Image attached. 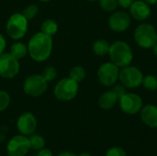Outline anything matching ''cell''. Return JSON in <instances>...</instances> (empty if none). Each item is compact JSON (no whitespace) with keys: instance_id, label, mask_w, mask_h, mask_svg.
Here are the masks:
<instances>
[{"instance_id":"44dd1931","label":"cell","mask_w":157,"mask_h":156,"mask_svg":"<svg viewBox=\"0 0 157 156\" xmlns=\"http://www.w3.org/2000/svg\"><path fill=\"white\" fill-rule=\"evenodd\" d=\"M69 77L72 78L73 80L76 81L77 83L83 81L86 77V70L82 66H75L71 69Z\"/></svg>"},{"instance_id":"cb8c5ba5","label":"cell","mask_w":157,"mask_h":156,"mask_svg":"<svg viewBox=\"0 0 157 156\" xmlns=\"http://www.w3.org/2000/svg\"><path fill=\"white\" fill-rule=\"evenodd\" d=\"M39 12V9H38V6H35V5H29L28 6H26L23 11H22V14L23 16L28 19V20H30L32 18L35 17V16L38 14Z\"/></svg>"},{"instance_id":"d4e9b609","label":"cell","mask_w":157,"mask_h":156,"mask_svg":"<svg viewBox=\"0 0 157 156\" xmlns=\"http://www.w3.org/2000/svg\"><path fill=\"white\" fill-rule=\"evenodd\" d=\"M10 104V96L7 92L0 90V112L6 110Z\"/></svg>"},{"instance_id":"836d02e7","label":"cell","mask_w":157,"mask_h":156,"mask_svg":"<svg viewBox=\"0 0 157 156\" xmlns=\"http://www.w3.org/2000/svg\"><path fill=\"white\" fill-rule=\"evenodd\" d=\"M152 48H153V51H154V54H155V56L157 57V41H156V43H155V45H154V46H153Z\"/></svg>"},{"instance_id":"f1b7e54d","label":"cell","mask_w":157,"mask_h":156,"mask_svg":"<svg viewBox=\"0 0 157 156\" xmlns=\"http://www.w3.org/2000/svg\"><path fill=\"white\" fill-rule=\"evenodd\" d=\"M134 0H118V5L122 8H130Z\"/></svg>"},{"instance_id":"d6986e66","label":"cell","mask_w":157,"mask_h":156,"mask_svg":"<svg viewBox=\"0 0 157 156\" xmlns=\"http://www.w3.org/2000/svg\"><path fill=\"white\" fill-rule=\"evenodd\" d=\"M40 30L42 33L52 37L54 34H56V32L58 30V25L55 21H53L52 19H47L42 22V24L40 26Z\"/></svg>"},{"instance_id":"9a60e30c","label":"cell","mask_w":157,"mask_h":156,"mask_svg":"<svg viewBox=\"0 0 157 156\" xmlns=\"http://www.w3.org/2000/svg\"><path fill=\"white\" fill-rule=\"evenodd\" d=\"M141 120L148 127L157 128V107L153 104L145 105L141 109Z\"/></svg>"},{"instance_id":"9c48e42d","label":"cell","mask_w":157,"mask_h":156,"mask_svg":"<svg viewBox=\"0 0 157 156\" xmlns=\"http://www.w3.org/2000/svg\"><path fill=\"white\" fill-rule=\"evenodd\" d=\"M120 67L112 62L105 63L100 65L98 70V78L101 85L109 87L116 84L119 79Z\"/></svg>"},{"instance_id":"1f68e13d","label":"cell","mask_w":157,"mask_h":156,"mask_svg":"<svg viewBox=\"0 0 157 156\" xmlns=\"http://www.w3.org/2000/svg\"><path fill=\"white\" fill-rule=\"evenodd\" d=\"M57 156H77V155H76V154H73V153H71V152L65 151V152H62V153H60V154H59Z\"/></svg>"},{"instance_id":"83f0119b","label":"cell","mask_w":157,"mask_h":156,"mask_svg":"<svg viewBox=\"0 0 157 156\" xmlns=\"http://www.w3.org/2000/svg\"><path fill=\"white\" fill-rule=\"evenodd\" d=\"M115 93H116V95L119 97V99L126 93V87L123 86V85H121V86H115L114 87H113V89H112Z\"/></svg>"},{"instance_id":"7c38bea8","label":"cell","mask_w":157,"mask_h":156,"mask_svg":"<svg viewBox=\"0 0 157 156\" xmlns=\"http://www.w3.org/2000/svg\"><path fill=\"white\" fill-rule=\"evenodd\" d=\"M131 16L124 11H115L109 17V26L111 30L123 32L131 26Z\"/></svg>"},{"instance_id":"2e32d148","label":"cell","mask_w":157,"mask_h":156,"mask_svg":"<svg viewBox=\"0 0 157 156\" xmlns=\"http://www.w3.org/2000/svg\"><path fill=\"white\" fill-rule=\"evenodd\" d=\"M119 102V97L113 90L103 93L98 98V106L105 110H109Z\"/></svg>"},{"instance_id":"e0dca14e","label":"cell","mask_w":157,"mask_h":156,"mask_svg":"<svg viewBox=\"0 0 157 156\" xmlns=\"http://www.w3.org/2000/svg\"><path fill=\"white\" fill-rule=\"evenodd\" d=\"M109 48L110 44L106 40H98L94 42L92 46L94 53L98 56H105L109 54Z\"/></svg>"},{"instance_id":"e575fe53","label":"cell","mask_w":157,"mask_h":156,"mask_svg":"<svg viewBox=\"0 0 157 156\" xmlns=\"http://www.w3.org/2000/svg\"><path fill=\"white\" fill-rule=\"evenodd\" d=\"M77 156H92V155H91L89 153H86V152H85V153H82V154H78Z\"/></svg>"},{"instance_id":"ac0fdd59","label":"cell","mask_w":157,"mask_h":156,"mask_svg":"<svg viewBox=\"0 0 157 156\" xmlns=\"http://www.w3.org/2000/svg\"><path fill=\"white\" fill-rule=\"evenodd\" d=\"M10 53L17 60H20L28 53V46L22 42H16L10 47Z\"/></svg>"},{"instance_id":"4316f807","label":"cell","mask_w":157,"mask_h":156,"mask_svg":"<svg viewBox=\"0 0 157 156\" xmlns=\"http://www.w3.org/2000/svg\"><path fill=\"white\" fill-rule=\"evenodd\" d=\"M106 156H127V154L121 147L114 146L107 151Z\"/></svg>"},{"instance_id":"30bf717a","label":"cell","mask_w":157,"mask_h":156,"mask_svg":"<svg viewBox=\"0 0 157 156\" xmlns=\"http://www.w3.org/2000/svg\"><path fill=\"white\" fill-rule=\"evenodd\" d=\"M119 104L121 109L128 115H134L140 112L144 107L142 97L134 93H125L119 99Z\"/></svg>"},{"instance_id":"8fae6325","label":"cell","mask_w":157,"mask_h":156,"mask_svg":"<svg viewBox=\"0 0 157 156\" xmlns=\"http://www.w3.org/2000/svg\"><path fill=\"white\" fill-rule=\"evenodd\" d=\"M19 72V63L10 52L0 55V76L6 79L15 77Z\"/></svg>"},{"instance_id":"ffe728a7","label":"cell","mask_w":157,"mask_h":156,"mask_svg":"<svg viewBox=\"0 0 157 156\" xmlns=\"http://www.w3.org/2000/svg\"><path fill=\"white\" fill-rule=\"evenodd\" d=\"M29 143H30V149H33L35 151H40L45 146L44 138L39 134H31L29 137Z\"/></svg>"},{"instance_id":"f546056e","label":"cell","mask_w":157,"mask_h":156,"mask_svg":"<svg viewBox=\"0 0 157 156\" xmlns=\"http://www.w3.org/2000/svg\"><path fill=\"white\" fill-rule=\"evenodd\" d=\"M37 156H53L52 155V153L50 149H47V148H42L40 149L38 154Z\"/></svg>"},{"instance_id":"8d00e7d4","label":"cell","mask_w":157,"mask_h":156,"mask_svg":"<svg viewBox=\"0 0 157 156\" xmlns=\"http://www.w3.org/2000/svg\"><path fill=\"white\" fill-rule=\"evenodd\" d=\"M87 1H97V0H87Z\"/></svg>"},{"instance_id":"52a82bcc","label":"cell","mask_w":157,"mask_h":156,"mask_svg":"<svg viewBox=\"0 0 157 156\" xmlns=\"http://www.w3.org/2000/svg\"><path fill=\"white\" fill-rule=\"evenodd\" d=\"M119 79L125 87L136 88L142 85L144 74L142 71L136 66L128 65L120 70Z\"/></svg>"},{"instance_id":"d6a6232c","label":"cell","mask_w":157,"mask_h":156,"mask_svg":"<svg viewBox=\"0 0 157 156\" xmlns=\"http://www.w3.org/2000/svg\"><path fill=\"white\" fill-rule=\"evenodd\" d=\"M145 3H147L148 5H155L157 3V0H144Z\"/></svg>"},{"instance_id":"5b68a950","label":"cell","mask_w":157,"mask_h":156,"mask_svg":"<svg viewBox=\"0 0 157 156\" xmlns=\"http://www.w3.org/2000/svg\"><path fill=\"white\" fill-rule=\"evenodd\" d=\"M78 83L70 77L63 78L54 86V96L60 101H70L78 93Z\"/></svg>"},{"instance_id":"3957f363","label":"cell","mask_w":157,"mask_h":156,"mask_svg":"<svg viewBox=\"0 0 157 156\" xmlns=\"http://www.w3.org/2000/svg\"><path fill=\"white\" fill-rule=\"evenodd\" d=\"M133 37L134 40L140 47L150 49L156 43L157 31L152 24L142 23L134 29Z\"/></svg>"},{"instance_id":"6da1fadb","label":"cell","mask_w":157,"mask_h":156,"mask_svg":"<svg viewBox=\"0 0 157 156\" xmlns=\"http://www.w3.org/2000/svg\"><path fill=\"white\" fill-rule=\"evenodd\" d=\"M52 51V39L44 33L38 32L34 34L28 44V53L35 62H43L47 60Z\"/></svg>"},{"instance_id":"7402d4cb","label":"cell","mask_w":157,"mask_h":156,"mask_svg":"<svg viewBox=\"0 0 157 156\" xmlns=\"http://www.w3.org/2000/svg\"><path fill=\"white\" fill-rule=\"evenodd\" d=\"M142 85L148 91H155L157 90V77L153 74L144 76Z\"/></svg>"},{"instance_id":"8992f818","label":"cell","mask_w":157,"mask_h":156,"mask_svg":"<svg viewBox=\"0 0 157 156\" xmlns=\"http://www.w3.org/2000/svg\"><path fill=\"white\" fill-rule=\"evenodd\" d=\"M48 88V82L41 74H32L29 76L24 84L23 90L25 94L32 97L42 96Z\"/></svg>"},{"instance_id":"4fadbf2b","label":"cell","mask_w":157,"mask_h":156,"mask_svg":"<svg viewBox=\"0 0 157 156\" xmlns=\"http://www.w3.org/2000/svg\"><path fill=\"white\" fill-rule=\"evenodd\" d=\"M17 128L20 134L25 136H30L37 129V119L30 112H25L21 114L17 121Z\"/></svg>"},{"instance_id":"484cf974","label":"cell","mask_w":157,"mask_h":156,"mask_svg":"<svg viewBox=\"0 0 157 156\" xmlns=\"http://www.w3.org/2000/svg\"><path fill=\"white\" fill-rule=\"evenodd\" d=\"M41 75L46 79L47 82H50V81H52L56 78L57 76V71L54 67L52 66H48L46 67L43 71H42V74Z\"/></svg>"},{"instance_id":"d590c367","label":"cell","mask_w":157,"mask_h":156,"mask_svg":"<svg viewBox=\"0 0 157 156\" xmlns=\"http://www.w3.org/2000/svg\"><path fill=\"white\" fill-rule=\"evenodd\" d=\"M40 1H41V2H49L51 0H40Z\"/></svg>"},{"instance_id":"5bb4252c","label":"cell","mask_w":157,"mask_h":156,"mask_svg":"<svg viewBox=\"0 0 157 156\" xmlns=\"http://www.w3.org/2000/svg\"><path fill=\"white\" fill-rule=\"evenodd\" d=\"M130 16L139 21H144L150 17L152 10L150 5L145 3L144 0H134L130 6Z\"/></svg>"},{"instance_id":"7a4b0ae2","label":"cell","mask_w":157,"mask_h":156,"mask_svg":"<svg viewBox=\"0 0 157 156\" xmlns=\"http://www.w3.org/2000/svg\"><path fill=\"white\" fill-rule=\"evenodd\" d=\"M109 55L111 62L120 68L131 65L133 60L132 48L127 42L122 40H117L110 44Z\"/></svg>"},{"instance_id":"4dcf8cb0","label":"cell","mask_w":157,"mask_h":156,"mask_svg":"<svg viewBox=\"0 0 157 156\" xmlns=\"http://www.w3.org/2000/svg\"><path fill=\"white\" fill-rule=\"evenodd\" d=\"M6 40L4 38V36L0 33V55L2 53H4V51L6 49Z\"/></svg>"},{"instance_id":"74e56055","label":"cell","mask_w":157,"mask_h":156,"mask_svg":"<svg viewBox=\"0 0 157 156\" xmlns=\"http://www.w3.org/2000/svg\"><path fill=\"white\" fill-rule=\"evenodd\" d=\"M156 5H157V3H156Z\"/></svg>"},{"instance_id":"603a6c76","label":"cell","mask_w":157,"mask_h":156,"mask_svg":"<svg viewBox=\"0 0 157 156\" xmlns=\"http://www.w3.org/2000/svg\"><path fill=\"white\" fill-rule=\"evenodd\" d=\"M101 8L107 12H114L118 7V0H99Z\"/></svg>"},{"instance_id":"277c9868","label":"cell","mask_w":157,"mask_h":156,"mask_svg":"<svg viewBox=\"0 0 157 156\" xmlns=\"http://www.w3.org/2000/svg\"><path fill=\"white\" fill-rule=\"evenodd\" d=\"M7 35L13 40L22 39L28 30V19L22 13H15L11 15L6 26Z\"/></svg>"},{"instance_id":"ba28073f","label":"cell","mask_w":157,"mask_h":156,"mask_svg":"<svg viewBox=\"0 0 157 156\" xmlns=\"http://www.w3.org/2000/svg\"><path fill=\"white\" fill-rule=\"evenodd\" d=\"M29 150V138L22 134L13 136L6 145L7 156H26Z\"/></svg>"}]
</instances>
